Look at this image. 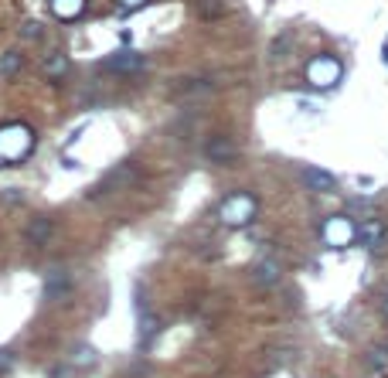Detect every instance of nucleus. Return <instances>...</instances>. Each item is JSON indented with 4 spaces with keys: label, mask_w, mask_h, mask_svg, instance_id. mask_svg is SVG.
I'll return each mask as SVG.
<instances>
[{
    "label": "nucleus",
    "mask_w": 388,
    "mask_h": 378,
    "mask_svg": "<svg viewBox=\"0 0 388 378\" xmlns=\"http://www.w3.org/2000/svg\"><path fill=\"white\" fill-rule=\"evenodd\" d=\"M31 143H34V133L24 126V123H10L0 130V164H17L31 154Z\"/></svg>",
    "instance_id": "nucleus-1"
},
{
    "label": "nucleus",
    "mask_w": 388,
    "mask_h": 378,
    "mask_svg": "<svg viewBox=\"0 0 388 378\" xmlns=\"http://www.w3.org/2000/svg\"><path fill=\"white\" fill-rule=\"evenodd\" d=\"M306 82L317 86V89H330V86H337V82H341V62L330 58V55L313 58V62L306 65Z\"/></svg>",
    "instance_id": "nucleus-2"
},
{
    "label": "nucleus",
    "mask_w": 388,
    "mask_h": 378,
    "mask_svg": "<svg viewBox=\"0 0 388 378\" xmlns=\"http://www.w3.org/2000/svg\"><path fill=\"white\" fill-rule=\"evenodd\" d=\"M354 239H358V228H354L348 218H330V222L324 225V242L334 246V249H344V246L354 242Z\"/></svg>",
    "instance_id": "nucleus-3"
},
{
    "label": "nucleus",
    "mask_w": 388,
    "mask_h": 378,
    "mask_svg": "<svg viewBox=\"0 0 388 378\" xmlns=\"http://www.w3.org/2000/svg\"><path fill=\"white\" fill-rule=\"evenodd\" d=\"M385 225L378 222V218H372V222H365L361 228H358V242L365 246V249H378L382 242H385Z\"/></svg>",
    "instance_id": "nucleus-4"
},
{
    "label": "nucleus",
    "mask_w": 388,
    "mask_h": 378,
    "mask_svg": "<svg viewBox=\"0 0 388 378\" xmlns=\"http://www.w3.org/2000/svg\"><path fill=\"white\" fill-rule=\"evenodd\" d=\"M82 7H86V0H51V14H55L58 21H72V17H79Z\"/></svg>",
    "instance_id": "nucleus-5"
},
{
    "label": "nucleus",
    "mask_w": 388,
    "mask_h": 378,
    "mask_svg": "<svg viewBox=\"0 0 388 378\" xmlns=\"http://www.w3.org/2000/svg\"><path fill=\"white\" fill-rule=\"evenodd\" d=\"M252 280H256L259 286H273L276 280H280V266H276L273 259H263V263L252 270Z\"/></svg>",
    "instance_id": "nucleus-6"
},
{
    "label": "nucleus",
    "mask_w": 388,
    "mask_h": 378,
    "mask_svg": "<svg viewBox=\"0 0 388 378\" xmlns=\"http://www.w3.org/2000/svg\"><path fill=\"white\" fill-rule=\"evenodd\" d=\"M208 157H211V161H218V164L232 161V157H235L232 140H211V143H208Z\"/></svg>",
    "instance_id": "nucleus-7"
},
{
    "label": "nucleus",
    "mask_w": 388,
    "mask_h": 378,
    "mask_svg": "<svg viewBox=\"0 0 388 378\" xmlns=\"http://www.w3.org/2000/svg\"><path fill=\"white\" fill-rule=\"evenodd\" d=\"M303 181H306L310 188H317V191H334V188H337V181H334L327 171H306V174H303Z\"/></svg>",
    "instance_id": "nucleus-8"
},
{
    "label": "nucleus",
    "mask_w": 388,
    "mask_h": 378,
    "mask_svg": "<svg viewBox=\"0 0 388 378\" xmlns=\"http://www.w3.org/2000/svg\"><path fill=\"white\" fill-rule=\"evenodd\" d=\"M48 235H51V222L34 218V222H31V228H27V239H31L34 246H45V242H48Z\"/></svg>",
    "instance_id": "nucleus-9"
},
{
    "label": "nucleus",
    "mask_w": 388,
    "mask_h": 378,
    "mask_svg": "<svg viewBox=\"0 0 388 378\" xmlns=\"http://www.w3.org/2000/svg\"><path fill=\"white\" fill-rule=\"evenodd\" d=\"M65 72H69V58H65L62 51H58V55H51V58L45 62V75H48V79H62Z\"/></svg>",
    "instance_id": "nucleus-10"
},
{
    "label": "nucleus",
    "mask_w": 388,
    "mask_h": 378,
    "mask_svg": "<svg viewBox=\"0 0 388 378\" xmlns=\"http://www.w3.org/2000/svg\"><path fill=\"white\" fill-rule=\"evenodd\" d=\"M106 69H116V72H130V69H140V58L133 55H119V58H109Z\"/></svg>",
    "instance_id": "nucleus-11"
},
{
    "label": "nucleus",
    "mask_w": 388,
    "mask_h": 378,
    "mask_svg": "<svg viewBox=\"0 0 388 378\" xmlns=\"http://www.w3.org/2000/svg\"><path fill=\"white\" fill-rule=\"evenodd\" d=\"M21 65H24V58H21L17 51H7V55H3V62H0V72H3V75H14Z\"/></svg>",
    "instance_id": "nucleus-12"
},
{
    "label": "nucleus",
    "mask_w": 388,
    "mask_h": 378,
    "mask_svg": "<svg viewBox=\"0 0 388 378\" xmlns=\"http://www.w3.org/2000/svg\"><path fill=\"white\" fill-rule=\"evenodd\" d=\"M65 290H69V280H65L62 273H55L51 283H48V296H58V293H65Z\"/></svg>",
    "instance_id": "nucleus-13"
},
{
    "label": "nucleus",
    "mask_w": 388,
    "mask_h": 378,
    "mask_svg": "<svg viewBox=\"0 0 388 378\" xmlns=\"http://www.w3.org/2000/svg\"><path fill=\"white\" fill-rule=\"evenodd\" d=\"M221 10V0H201V14L204 17H211V14H218Z\"/></svg>",
    "instance_id": "nucleus-14"
},
{
    "label": "nucleus",
    "mask_w": 388,
    "mask_h": 378,
    "mask_svg": "<svg viewBox=\"0 0 388 378\" xmlns=\"http://www.w3.org/2000/svg\"><path fill=\"white\" fill-rule=\"evenodd\" d=\"M119 3H123L126 10H133V7H140V3H147V0H119Z\"/></svg>",
    "instance_id": "nucleus-15"
},
{
    "label": "nucleus",
    "mask_w": 388,
    "mask_h": 378,
    "mask_svg": "<svg viewBox=\"0 0 388 378\" xmlns=\"http://www.w3.org/2000/svg\"><path fill=\"white\" fill-rule=\"evenodd\" d=\"M382 310H385V317H388V296H385V303H382Z\"/></svg>",
    "instance_id": "nucleus-16"
}]
</instances>
